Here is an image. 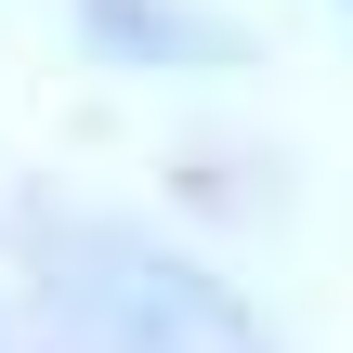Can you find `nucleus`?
Listing matches in <instances>:
<instances>
[{"mask_svg":"<svg viewBox=\"0 0 353 353\" xmlns=\"http://www.w3.org/2000/svg\"><path fill=\"white\" fill-rule=\"evenodd\" d=\"M39 314L65 353H275V327L144 223H39Z\"/></svg>","mask_w":353,"mask_h":353,"instance_id":"obj_1","label":"nucleus"},{"mask_svg":"<svg viewBox=\"0 0 353 353\" xmlns=\"http://www.w3.org/2000/svg\"><path fill=\"white\" fill-rule=\"evenodd\" d=\"M79 26L105 52H131V65H223L236 52V26L223 13H183V0H79Z\"/></svg>","mask_w":353,"mask_h":353,"instance_id":"obj_2","label":"nucleus"},{"mask_svg":"<svg viewBox=\"0 0 353 353\" xmlns=\"http://www.w3.org/2000/svg\"><path fill=\"white\" fill-rule=\"evenodd\" d=\"M341 13H353V0H341Z\"/></svg>","mask_w":353,"mask_h":353,"instance_id":"obj_3","label":"nucleus"}]
</instances>
